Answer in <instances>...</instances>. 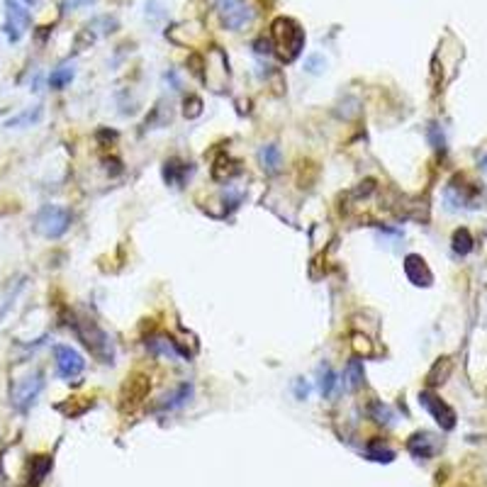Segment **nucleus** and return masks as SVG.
I'll return each mask as SVG.
<instances>
[{
	"label": "nucleus",
	"mask_w": 487,
	"mask_h": 487,
	"mask_svg": "<svg viewBox=\"0 0 487 487\" xmlns=\"http://www.w3.org/2000/svg\"><path fill=\"white\" fill-rule=\"evenodd\" d=\"M71 212L59 205H44L35 217V229L46 239H59L69 232Z\"/></svg>",
	"instance_id": "obj_3"
},
{
	"label": "nucleus",
	"mask_w": 487,
	"mask_h": 487,
	"mask_svg": "<svg viewBox=\"0 0 487 487\" xmlns=\"http://www.w3.org/2000/svg\"><path fill=\"white\" fill-rule=\"evenodd\" d=\"M27 3H35V0H27Z\"/></svg>",
	"instance_id": "obj_29"
},
{
	"label": "nucleus",
	"mask_w": 487,
	"mask_h": 487,
	"mask_svg": "<svg viewBox=\"0 0 487 487\" xmlns=\"http://www.w3.org/2000/svg\"><path fill=\"white\" fill-rule=\"evenodd\" d=\"M146 346H149L154 353H164V356L178 358V351H176V348H173V343H171L169 339H164V336L151 339V341H146Z\"/></svg>",
	"instance_id": "obj_20"
},
{
	"label": "nucleus",
	"mask_w": 487,
	"mask_h": 487,
	"mask_svg": "<svg viewBox=\"0 0 487 487\" xmlns=\"http://www.w3.org/2000/svg\"><path fill=\"white\" fill-rule=\"evenodd\" d=\"M404 273H407L409 283H414L417 288H429V285L434 283L432 271H429L427 261L419 254H409L407 259H404Z\"/></svg>",
	"instance_id": "obj_9"
},
{
	"label": "nucleus",
	"mask_w": 487,
	"mask_h": 487,
	"mask_svg": "<svg viewBox=\"0 0 487 487\" xmlns=\"http://www.w3.org/2000/svg\"><path fill=\"white\" fill-rule=\"evenodd\" d=\"M343 385H346L348 390H358L363 385V363L358 361V358H351L346 366V370H343Z\"/></svg>",
	"instance_id": "obj_13"
},
{
	"label": "nucleus",
	"mask_w": 487,
	"mask_h": 487,
	"mask_svg": "<svg viewBox=\"0 0 487 487\" xmlns=\"http://www.w3.org/2000/svg\"><path fill=\"white\" fill-rule=\"evenodd\" d=\"M185 117H198L200 112H203V103H200V98H190L185 100Z\"/></svg>",
	"instance_id": "obj_23"
},
{
	"label": "nucleus",
	"mask_w": 487,
	"mask_h": 487,
	"mask_svg": "<svg viewBox=\"0 0 487 487\" xmlns=\"http://www.w3.org/2000/svg\"><path fill=\"white\" fill-rule=\"evenodd\" d=\"M44 390V375L42 370H35V373H27L25 378L15 380L10 390V402L17 412H27L32 404L37 402L40 393Z\"/></svg>",
	"instance_id": "obj_4"
},
{
	"label": "nucleus",
	"mask_w": 487,
	"mask_h": 487,
	"mask_svg": "<svg viewBox=\"0 0 487 487\" xmlns=\"http://www.w3.org/2000/svg\"><path fill=\"white\" fill-rule=\"evenodd\" d=\"M40 117H42V108H30V110H25V112L8 119L6 127H10V130H15V127H32Z\"/></svg>",
	"instance_id": "obj_16"
},
{
	"label": "nucleus",
	"mask_w": 487,
	"mask_h": 487,
	"mask_svg": "<svg viewBox=\"0 0 487 487\" xmlns=\"http://www.w3.org/2000/svg\"><path fill=\"white\" fill-rule=\"evenodd\" d=\"M295 388H298V398H300V400H307V395H309V385L305 383V380H298V383H295Z\"/></svg>",
	"instance_id": "obj_27"
},
{
	"label": "nucleus",
	"mask_w": 487,
	"mask_h": 487,
	"mask_svg": "<svg viewBox=\"0 0 487 487\" xmlns=\"http://www.w3.org/2000/svg\"><path fill=\"white\" fill-rule=\"evenodd\" d=\"M373 412H375V422H385V424H390V419H393V412H390L385 404H380V402H373Z\"/></svg>",
	"instance_id": "obj_24"
},
{
	"label": "nucleus",
	"mask_w": 487,
	"mask_h": 487,
	"mask_svg": "<svg viewBox=\"0 0 487 487\" xmlns=\"http://www.w3.org/2000/svg\"><path fill=\"white\" fill-rule=\"evenodd\" d=\"M149 395V378H144V375H132V378H127V383L122 385V407H135V404H139L142 400Z\"/></svg>",
	"instance_id": "obj_10"
},
{
	"label": "nucleus",
	"mask_w": 487,
	"mask_h": 487,
	"mask_svg": "<svg viewBox=\"0 0 487 487\" xmlns=\"http://www.w3.org/2000/svg\"><path fill=\"white\" fill-rule=\"evenodd\" d=\"M95 0H66V8H80V6H90Z\"/></svg>",
	"instance_id": "obj_28"
},
{
	"label": "nucleus",
	"mask_w": 487,
	"mask_h": 487,
	"mask_svg": "<svg viewBox=\"0 0 487 487\" xmlns=\"http://www.w3.org/2000/svg\"><path fill=\"white\" fill-rule=\"evenodd\" d=\"M20 290H22V283H17L12 290H8V295L3 298V305H0V322H3V317L8 314V309H10V305L15 302V298L20 295Z\"/></svg>",
	"instance_id": "obj_21"
},
{
	"label": "nucleus",
	"mask_w": 487,
	"mask_h": 487,
	"mask_svg": "<svg viewBox=\"0 0 487 487\" xmlns=\"http://www.w3.org/2000/svg\"><path fill=\"white\" fill-rule=\"evenodd\" d=\"M74 66H69V64H64V66H59V69H54L51 71V76H49V85L54 90H61V88H66V85L74 80Z\"/></svg>",
	"instance_id": "obj_17"
},
{
	"label": "nucleus",
	"mask_w": 487,
	"mask_h": 487,
	"mask_svg": "<svg viewBox=\"0 0 487 487\" xmlns=\"http://www.w3.org/2000/svg\"><path fill=\"white\" fill-rule=\"evenodd\" d=\"M259 161H261V166H264V171L275 173V171L280 169V149L275 144L264 146V149L259 151Z\"/></svg>",
	"instance_id": "obj_14"
},
{
	"label": "nucleus",
	"mask_w": 487,
	"mask_h": 487,
	"mask_svg": "<svg viewBox=\"0 0 487 487\" xmlns=\"http://www.w3.org/2000/svg\"><path fill=\"white\" fill-rule=\"evenodd\" d=\"M71 319H74L71 324H74L76 334H78V339L83 341V346L90 348V353H93L95 358H100L103 363H112L114 348H112V341H110L108 334H105L103 329L88 317H71Z\"/></svg>",
	"instance_id": "obj_2"
},
{
	"label": "nucleus",
	"mask_w": 487,
	"mask_h": 487,
	"mask_svg": "<svg viewBox=\"0 0 487 487\" xmlns=\"http://www.w3.org/2000/svg\"><path fill=\"white\" fill-rule=\"evenodd\" d=\"M451 244H453V251L461 254V256H465V254H470V251H472V237H470L468 229H456Z\"/></svg>",
	"instance_id": "obj_18"
},
{
	"label": "nucleus",
	"mask_w": 487,
	"mask_h": 487,
	"mask_svg": "<svg viewBox=\"0 0 487 487\" xmlns=\"http://www.w3.org/2000/svg\"><path fill=\"white\" fill-rule=\"evenodd\" d=\"M485 171H487V161H485Z\"/></svg>",
	"instance_id": "obj_30"
},
{
	"label": "nucleus",
	"mask_w": 487,
	"mask_h": 487,
	"mask_svg": "<svg viewBox=\"0 0 487 487\" xmlns=\"http://www.w3.org/2000/svg\"><path fill=\"white\" fill-rule=\"evenodd\" d=\"M214 8H217L219 22L227 30L237 32L251 20V10L246 6V0H214Z\"/></svg>",
	"instance_id": "obj_5"
},
{
	"label": "nucleus",
	"mask_w": 487,
	"mask_h": 487,
	"mask_svg": "<svg viewBox=\"0 0 487 487\" xmlns=\"http://www.w3.org/2000/svg\"><path fill=\"white\" fill-rule=\"evenodd\" d=\"M271 40H273V49L280 54V59L295 61L305 46V32L290 17H278L271 25Z\"/></svg>",
	"instance_id": "obj_1"
},
{
	"label": "nucleus",
	"mask_w": 487,
	"mask_h": 487,
	"mask_svg": "<svg viewBox=\"0 0 487 487\" xmlns=\"http://www.w3.org/2000/svg\"><path fill=\"white\" fill-rule=\"evenodd\" d=\"M451 358H438L436 363H434L432 366V370H429V375H427V380H429V385H441L443 380L448 378V375H451Z\"/></svg>",
	"instance_id": "obj_15"
},
{
	"label": "nucleus",
	"mask_w": 487,
	"mask_h": 487,
	"mask_svg": "<svg viewBox=\"0 0 487 487\" xmlns=\"http://www.w3.org/2000/svg\"><path fill=\"white\" fill-rule=\"evenodd\" d=\"M190 395H193V385H190V383H183V385H178V388H176V393L166 395V398L161 400L159 407H161V409H176V407H180V404L188 402Z\"/></svg>",
	"instance_id": "obj_12"
},
{
	"label": "nucleus",
	"mask_w": 487,
	"mask_h": 487,
	"mask_svg": "<svg viewBox=\"0 0 487 487\" xmlns=\"http://www.w3.org/2000/svg\"><path fill=\"white\" fill-rule=\"evenodd\" d=\"M353 348H356L358 353H370V343L366 336H361V334H353Z\"/></svg>",
	"instance_id": "obj_25"
},
{
	"label": "nucleus",
	"mask_w": 487,
	"mask_h": 487,
	"mask_svg": "<svg viewBox=\"0 0 487 487\" xmlns=\"http://www.w3.org/2000/svg\"><path fill=\"white\" fill-rule=\"evenodd\" d=\"M419 402H422V407L427 409L429 414H432L434 419H436V424L441 429H453L456 427V412H453L451 407H448L446 402H443L438 395L429 393V390H424L422 395H419Z\"/></svg>",
	"instance_id": "obj_8"
},
{
	"label": "nucleus",
	"mask_w": 487,
	"mask_h": 487,
	"mask_svg": "<svg viewBox=\"0 0 487 487\" xmlns=\"http://www.w3.org/2000/svg\"><path fill=\"white\" fill-rule=\"evenodd\" d=\"M407 448H409V453L417 458H432L434 453L438 451V438L429 432H417L407 441Z\"/></svg>",
	"instance_id": "obj_11"
},
{
	"label": "nucleus",
	"mask_w": 487,
	"mask_h": 487,
	"mask_svg": "<svg viewBox=\"0 0 487 487\" xmlns=\"http://www.w3.org/2000/svg\"><path fill=\"white\" fill-rule=\"evenodd\" d=\"M370 458H373V461H385V463H390V461L395 458V453L390 451V448L380 446V443H373V446H370Z\"/></svg>",
	"instance_id": "obj_22"
},
{
	"label": "nucleus",
	"mask_w": 487,
	"mask_h": 487,
	"mask_svg": "<svg viewBox=\"0 0 487 487\" xmlns=\"http://www.w3.org/2000/svg\"><path fill=\"white\" fill-rule=\"evenodd\" d=\"M319 64L324 66L322 56H309V59H307V71H309V74H319V69H317Z\"/></svg>",
	"instance_id": "obj_26"
},
{
	"label": "nucleus",
	"mask_w": 487,
	"mask_h": 487,
	"mask_svg": "<svg viewBox=\"0 0 487 487\" xmlns=\"http://www.w3.org/2000/svg\"><path fill=\"white\" fill-rule=\"evenodd\" d=\"M54 361H56V370L64 380H74L83 373L85 368V361L76 348L66 346V343H59L54 346Z\"/></svg>",
	"instance_id": "obj_6"
},
{
	"label": "nucleus",
	"mask_w": 487,
	"mask_h": 487,
	"mask_svg": "<svg viewBox=\"0 0 487 487\" xmlns=\"http://www.w3.org/2000/svg\"><path fill=\"white\" fill-rule=\"evenodd\" d=\"M334 385H336L334 370L329 368V366H322V368H319V393H322L324 398H329V395L334 393Z\"/></svg>",
	"instance_id": "obj_19"
},
{
	"label": "nucleus",
	"mask_w": 487,
	"mask_h": 487,
	"mask_svg": "<svg viewBox=\"0 0 487 487\" xmlns=\"http://www.w3.org/2000/svg\"><path fill=\"white\" fill-rule=\"evenodd\" d=\"M30 27V10L15 0H6V35L10 42H20Z\"/></svg>",
	"instance_id": "obj_7"
}]
</instances>
